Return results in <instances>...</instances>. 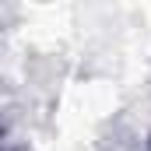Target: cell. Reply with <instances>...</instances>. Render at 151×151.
I'll return each instance as SVG.
<instances>
[{
  "label": "cell",
  "instance_id": "6da1fadb",
  "mask_svg": "<svg viewBox=\"0 0 151 151\" xmlns=\"http://www.w3.org/2000/svg\"><path fill=\"white\" fill-rule=\"evenodd\" d=\"M148 148H151V141H148Z\"/></svg>",
  "mask_w": 151,
  "mask_h": 151
}]
</instances>
